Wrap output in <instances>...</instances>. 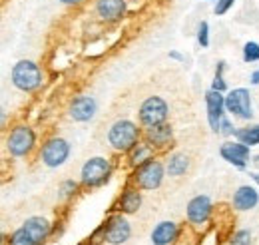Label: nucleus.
I'll return each instance as SVG.
<instances>
[{
	"instance_id": "nucleus-31",
	"label": "nucleus",
	"mask_w": 259,
	"mask_h": 245,
	"mask_svg": "<svg viewBox=\"0 0 259 245\" xmlns=\"http://www.w3.org/2000/svg\"><path fill=\"white\" fill-rule=\"evenodd\" d=\"M251 84H259V70H255V72L251 74Z\"/></svg>"
},
{
	"instance_id": "nucleus-12",
	"label": "nucleus",
	"mask_w": 259,
	"mask_h": 245,
	"mask_svg": "<svg viewBox=\"0 0 259 245\" xmlns=\"http://www.w3.org/2000/svg\"><path fill=\"white\" fill-rule=\"evenodd\" d=\"M209 212H211V201L207 195H195L188 203V219L195 225L205 223L209 217Z\"/></svg>"
},
{
	"instance_id": "nucleus-19",
	"label": "nucleus",
	"mask_w": 259,
	"mask_h": 245,
	"mask_svg": "<svg viewBox=\"0 0 259 245\" xmlns=\"http://www.w3.org/2000/svg\"><path fill=\"white\" fill-rule=\"evenodd\" d=\"M235 138H237L241 144H245V146H257L259 144V126L235 130Z\"/></svg>"
},
{
	"instance_id": "nucleus-23",
	"label": "nucleus",
	"mask_w": 259,
	"mask_h": 245,
	"mask_svg": "<svg viewBox=\"0 0 259 245\" xmlns=\"http://www.w3.org/2000/svg\"><path fill=\"white\" fill-rule=\"evenodd\" d=\"M243 60L245 62H257L259 60V44L257 42H247L243 46Z\"/></svg>"
},
{
	"instance_id": "nucleus-26",
	"label": "nucleus",
	"mask_w": 259,
	"mask_h": 245,
	"mask_svg": "<svg viewBox=\"0 0 259 245\" xmlns=\"http://www.w3.org/2000/svg\"><path fill=\"white\" fill-rule=\"evenodd\" d=\"M249 243H251V233H249L247 229L237 231V233L233 235V239H231V245H249Z\"/></svg>"
},
{
	"instance_id": "nucleus-17",
	"label": "nucleus",
	"mask_w": 259,
	"mask_h": 245,
	"mask_svg": "<svg viewBox=\"0 0 259 245\" xmlns=\"http://www.w3.org/2000/svg\"><path fill=\"white\" fill-rule=\"evenodd\" d=\"M176 233H178V227L174 221H162L152 231V241L154 245H169L176 239Z\"/></svg>"
},
{
	"instance_id": "nucleus-7",
	"label": "nucleus",
	"mask_w": 259,
	"mask_h": 245,
	"mask_svg": "<svg viewBox=\"0 0 259 245\" xmlns=\"http://www.w3.org/2000/svg\"><path fill=\"white\" fill-rule=\"evenodd\" d=\"M34 146V132L26 126H18L10 132L8 138V150L12 155H26Z\"/></svg>"
},
{
	"instance_id": "nucleus-13",
	"label": "nucleus",
	"mask_w": 259,
	"mask_h": 245,
	"mask_svg": "<svg viewBox=\"0 0 259 245\" xmlns=\"http://www.w3.org/2000/svg\"><path fill=\"white\" fill-rule=\"evenodd\" d=\"M220 152H222V157L226 161H229V164H233L235 168H245V164L249 159V146H245L241 142H237V144H224Z\"/></svg>"
},
{
	"instance_id": "nucleus-10",
	"label": "nucleus",
	"mask_w": 259,
	"mask_h": 245,
	"mask_svg": "<svg viewBox=\"0 0 259 245\" xmlns=\"http://www.w3.org/2000/svg\"><path fill=\"white\" fill-rule=\"evenodd\" d=\"M130 233H132V227H130L128 219L122 217V215H112L110 221H108L104 239L112 245H120L124 241H128Z\"/></svg>"
},
{
	"instance_id": "nucleus-33",
	"label": "nucleus",
	"mask_w": 259,
	"mask_h": 245,
	"mask_svg": "<svg viewBox=\"0 0 259 245\" xmlns=\"http://www.w3.org/2000/svg\"><path fill=\"white\" fill-rule=\"evenodd\" d=\"M60 2H64V4H78V2H82V0H60Z\"/></svg>"
},
{
	"instance_id": "nucleus-18",
	"label": "nucleus",
	"mask_w": 259,
	"mask_h": 245,
	"mask_svg": "<svg viewBox=\"0 0 259 245\" xmlns=\"http://www.w3.org/2000/svg\"><path fill=\"white\" fill-rule=\"evenodd\" d=\"M171 138V128L165 126V124H158V126H152L148 130V140L152 144H158V146H163L167 140Z\"/></svg>"
},
{
	"instance_id": "nucleus-25",
	"label": "nucleus",
	"mask_w": 259,
	"mask_h": 245,
	"mask_svg": "<svg viewBox=\"0 0 259 245\" xmlns=\"http://www.w3.org/2000/svg\"><path fill=\"white\" fill-rule=\"evenodd\" d=\"M197 42L201 44V48L209 46V26H207V22L199 24V28H197Z\"/></svg>"
},
{
	"instance_id": "nucleus-24",
	"label": "nucleus",
	"mask_w": 259,
	"mask_h": 245,
	"mask_svg": "<svg viewBox=\"0 0 259 245\" xmlns=\"http://www.w3.org/2000/svg\"><path fill=\"white\" fill-rule=\"evenodd\" d=\"M224 68H226V62H220V64H218V70H215V78H213V90H218V92H224V90L227 88L226 82H224V78H222Z\"/></svg>"
},
{
	"instance_id": "nucleus-1",
	"label": "nucleus",
	"mask_w": 259,
	"mask_h": 245,
	"mask_svg": "<svg viewBox=\"0 0 259 245\" xmlns=\"http://www.w3.org/2000/svg\"><path fill=\"white\" fill-rule=\"evenodd\" d=\"M42 82V72L32 60H20L12 68V84L22 92H32Z\"/></svg>"
},
{
	"instance_id": "nucleus-34",
	"label": "nucleus",
	"mask_w": 259,
	"mask_h": 245,
	"mask_svg": "<svg viewBox=\"0 0 259 245\" xmlns=\"http://www.w3.org/2000/svg\"><path fill=\"white\" fill-rule=\"evenodd\" d=\"M249 176H251V178H253V180H255V182L259 184V174H249Z\"/></svg>"
},
{
	"instance_id": "nucleus-4",
	"label": "nucleus",
	"mask_w": 259,
	"mask_h": 245,
	"mask_svg": "<svg viewBox=\"0 0 259 245\" xmlns=\"http://www.w3.org/2000/svg\"><path fill=\"white\" fill-rule=\"evenodd\" d=\"M163 180V168L160 161L148 159L136 172V182L142 189H156Z\"/></svg>"
},
{
	"instance_id": "nucleus-30",
	"label": "nucleus",
	"mask_w": 259,
	"mask_h": 245,
	"mask_svg": "<svg viewBox=\"0 0 259 245\" xmlns=\"http://www.w3.org/2000/svg\"><path fill=\"white\" fill-rule=\"evenodd\" d=\"M62 189H64V193H66V195H68V193H72V191L76 189V184H74V182H66L64 187H62Z\"/></svg>"
},
{
	"instance_id": "nucleus-11",
	"label": "nucleus",
	"mask_w": 259,
	"mask_h": 245,
	"mask_svg": "<svg viewBox=\"0 0 259 245\" xmlns=\"http://www.w3.org/2000/svg\"><path fill=\"white\" fill-rule=\"evenodd\" d=\"M96 114V100L92 96H80L70 106V116L76 122H88Z\"/></svg>"
},
{
	"instance_id": "nucleus-35",
	"label": "nucleus",
	"mask_w": 259,
	"mask_h": 245,
	"mask_svg": "<svg viewBox=\"0 0 259 245\" xmlns=\"http://www.w3.org/2000/svg\"><path fill=\"white\" fill-rule=\"evenodd\" d=\"M255 164H259V155H257V157H255Z\"/></svg>"
},
{
	"instance_id": "nucleus-6",
	"label": "nucleus",
	"mask_w": 259,
	"mask_h": 245,
	"mask_svg": "<svg viewBox=\"0 0 259 245\" xmlns=\"http://www.w3.org/2000/svg\"><path fill=\"white\" fill-rule=\"evenodd\" d=\"M110 176V164L104 157H92L82 168V182L86 185L104 184Z\"/></svg>"
},
{
	"instance_id": "nucleus-20",
	"label": "nucleus",
	"mask_w": 259,
	"mask_h": 245,
	"mask_svg": "<svg viewBox=\"0 0 259 245\" xmlns=\"http://www.w3.org/2000/svg\"><path fill=\"white\" fill-rule=\"evenodd\" d=\"M188 166H190L188 157L184 153H176L167 164V172H169V176H182V174H186Z\"/></svg>"
},
{
	"instance_id": "nucleus-28",
	"label": "nucleus",
	"mask_w": 259,
	"mask_h": 245,
	"mask_svg": "<svg viewBox=\"0 0 259 245\" xmlns=\"http://www.w3.org/2000/svg\"><path fill=\"white\" fill-rule=\"evenodd\" d=\"M231 4H233V0H218V4H215V14H218V16L226 14L227 10L231 8Z\"/></svg>"
},
{
	"instance_id": "nucleus-14",
	"label": "nucleus",
	"mask_w": 259,
	"mask_h": 245,
	"mask_svg": "<svg viewBox=\"0 0 259 245\" xmlns=\"http://www.w3.org/2000/svg\"><path fill=\"white\" fill-rule=\"evenodd\" d=\"M96 12L102 20H118L126 12V0H98Z\"/></svg>"
},
{
	"instance_id": "nucleus-9",
	"label": "nucleus",
	"mask_w": 259,
	"mask_h": 245,
	"mask_svg": "<svg viewBox=\"0 0 259 245\" xmlns=\"http://www.w3.org/2000/svg\"><path fill=\"white\" fill-rule=\"evenodd\" d=\"M205 104H207V120L213 132H220L222 118H224V110H226V98L218 90H207L205 92Z\"/></svg>"
},
{
	"instance_id": "nucleus-32",
	"label": "nucleus",
	"mask_w": 259,
	"mask_h": 245,
	"mask_svg": "<svg viewBox=\"0 0 259 245\" xmlns=\"http://www.w3.org/2000/svg\"><path fill=\"white\" fill-rule=\"evenodd\" d=\"M169 58H176V60H184V58H182V54H178V52H169Z\"/></svg>"
},
{
	"instance_id": "nucleus-2",
	"label": "nucleus",
	"mask_w": 259,
	"mask_h": 245,
	"mask_svg": "<svg viewBox=\"0 0 259 245\" xmlns=\"http://www.w3.org/2000/svg\"><path fill=\"white\" fill-rule=\"evenodd\" d=\"M138 136H140V132H138V128H136L134 124L128 122V120H120V122H116L110 128V132H108V142H110L116 150L128 152V150H132V148L138 144Z\"/></svg>"
},
{
	"instance_id": "nucleus-15",
	"label": "nucleus",
	"mask_w": 259,
	"mask_h": 245,
	"mask_svg": "<svg viewBox=\"0 0 259 245\" xmlns=\"http://www.w3.org/2000/svg\"><path fill=\"white\" fill-rule=\"evenodd\" d=\"M257 203H259V193L255 191V187H251V185H241L235 191V195H233V206L237 210H241V212L251 210Z\"/></svg>"
},
{
	"instance_id": "nucleus-29",
	"label": "nucleus",
	"mask_w": 259,
	"mask_h": 245,
	"mask_svg": "<svg viewBox=\"0 0 259 245\" xmlns=\"http://www.w3.org/2000/svg\"><path fill=\"white\" fill-rule=\"evenodd\" d=\"M220 132H222V134H226V136H229V134H235V132L231 130V124H229V120H227V118H222V126H220Z\"/></svg>"
},
{
	"instance_id": "nucleus-22",
	"label": "nucleus",
	"mask_w": 259,
	"mask_h": 245,
	"mask_svg": "<svg viewBox=\"0 0 259 245\" xmlns=\"http://www.w3.org/2000/svg\"><path fill=\"white\" fill-rule=\"evenodd\" d=\"M10 245H36V241H34L32 235H30L24 227H20V229H16V231L12 233Z\"/></svg>"
},
{
	"instance_id": "nucleus-16",
	"label": "nucleus",
	"mask_w": 259,
	"mask_h": 245,
	"mask_svg": "<svg viewBox=\"0 0 259 245\" xmlns=\"http://www.w3.org/2000/svg\"><path fill=\"white\" fill-rule=\"evenodd\" d=\"M22 227L32 235V239L36 241V245L42 243V241L48 237V233H50V223H48L44 217H28Z\"/></svg>"
},
{
	"instance_id": "nucleus-3",
	"label": "nucleus",
	"mask_w": 259,
	"mask_h": 245,
	"mask_svg": "<svg viewBox=\"0 0 259 245\" xmlns=\"http://www.w3.org/2000/svg\"><path fill=\"white\" fill-rule=\"evenodd\" d=\"M165 118H167V104L160 96H152L140 106V120L148 128L163 124Z\"/></svg>"
},
{
	"instance_id": "nucleus-27",
	"label": "nucleus",
	"mask_w": 259,
	"mask_h": 245,
	"mask_svg": "<svg viewBox=\"0 0 259 245\" xmlns=\"http://www.w3.org/2000/svg\"><path fill=\"white\" fill-rule=\"evenodd\" d=\"M148 159H150V148L148 146H138V150L134 153V161L142 164V161H148Z\"/></svg>"
},
{
	"instance_id": "nucleus-8",
	"label": "nucleus",
	"mask_w": 259,
	"mask_h": 245,
	"mask_svg": "<svg viewBox=\"0 0 259 245\" xmlns=\"http://www.w3.org/2000/svg\"><path fill=\"white\" fill-rule=\"evenodd\" d=\"M70 155V146L66 140H60V138H54L50 140L44 148H42V161L48 166V168H58L62 166Z\"/></svg>"
},
{
	"instance_id": "nucleus-21",
	"label": "nucleus",
	"mask_w": 259,
	"mask_h": 245,
	"mask_svg": "<svg viewBox=\"0 0 259 245\" xmlns=\"http://www.w3.org/2000/svg\"><path fill=\"white\" fill-rule=\"evenodd\" d=\"M140 203H142L140 193H138V191H134V189H130V191H126V193L122 195L120 208H122L126 214H132V212H136V210L140 208Z\"/></svg>"
},
{
	"instance_id": "nucleus-5",
	"label": "nucleus",
	"mask_w": 259,
	"mask_h": 245,
	"mask_svg": "<svg viewBox=\"0 0 259 245\" xmlns=\"http://www.w3.org/2000/svg\"><path fill=\"white\" fill-rule=\"evenodd\" d=\"M226 110L227 112H231L233 116H237V118L249 120V118L253 116L249 92H247L245 88H237V90L229 92V96L226 98Z\"/></svg>"
}]
</instances>
